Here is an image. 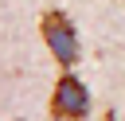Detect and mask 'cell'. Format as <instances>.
I'll use <instances>...</instances> for the list:
<instances>
[{
  "mask_svg": "<svg viewBox=\"0 0 125 121\" xmlns=\"http://www.w3.org/2000/svg\"><path fill=\"white\" fill-rule=\"evenodd\" d=\"M90 113V94L74 74H62L51 94V117L55 121H82Z\"/></svg>",
  "mask_w": 125,
  "mask_h": 121,
  "instance_id": "obj_1",
  "label": "cell"
},
{
  "mask_svg": "<svg viewBox=\"0 0 125 121\" xmlns=\"http://www.w3.org/2000/svg\"><path fill=\"white\" fill-rule=\"evenodd\" d=\"M39 31H43L51 55L59 59V66H74L78 62V35H74V27H70V20L62 12H47L43 23H39Z\"/></svg>",
  "mask_w": 125,
  "mask_h": 121,
  "instance_id": "obj_2",
  "label": "cell"
}]
</instances>
